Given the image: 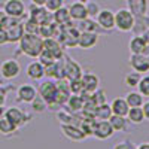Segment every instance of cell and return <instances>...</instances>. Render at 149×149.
Here are the masks:
<instances>
[{
  "mask_svg": "<svg viewBox=\"0 0 149 149\" xmlns=\"http://www.w3.org/2000/svg\"><path fill=\"white\" fill-rule=\"evenodd\" d=\"M19 52L29 58H37L43 49V39L39 34H30L24 33L22 37L18 40Z\"/></svg>",
  "mask_w": 149,
  "mask_h": 149,
  "instance_id": "1",
  "label": "cell"
},
{
  "mask_svg": "<svg viewBox=\"0 0 149 149\" xmlns=\"http://www.w3.org/2000/svg\"><path fill=\"white\" fill-rule=\"evenodd\" d=\"M136 26V17L130 9H118L115 12V29L122 33H128L134 30Z\"/></svg>",
  "mask_w": 149,
  "mask_h": 149,
  "instance_id": "2",
  "label": "cell"
},
{
  "mask_svg": "<svg viewBox=\"0 0 149 149\" xmlns=\"http://www.w3.org/2000/svg\"><path fill=\"white\" fill-rule=\"evenodd\" d=\"M55 94H57V84L52 79L43 81L37 88V95L48 104V109H52L55 103Z\"/></svg>",
  "mask_w": 149,
  "mask_h": 149,
  "instance_id": "3",
  "label": "cell"
},
{
  "mask_svg": "<svg viewBox=\"0 0 149 149\" xmlns=\"http://www.w3.org/2000/svg\"><path fill=\"white\" fill-rule=\"evenodd\" d=\"M3 116H6L17 128H21V127H24V125H27V124L31 121V115L27 113V112H24L22 109L17 107V106L8 107V109L3 112Z\"/></svg>",
  "mask_w": 149,
  "mask_h": 149,
  "instance_id": "4",
  "label": "cell"
},
{
  "mask_svg": "<svg viewBox=\"0 0 149 149\" xmlns=\"http://www.w3.org/2000/svg\"><path fill=\"white\" fill-rule=\"evenodd\" d=\"M3 29L8 33V40L9 43H18V40L24 34V27H22V19H17V18H10L8 17Z\"/></svg>",
  "mask_w": 149,
  "mask_h": 149,
  "instance_id": "5",
  "label": "cell"
},
{
  "mask_svg": "<svg viewBox=\"0 0 149 149\" xmlns=\"http://www.w3.org/2000/svg\"><path fill=\"white\" fill-rule=\"evenodd\" d=\"M81 81H82L84 90H82V93H81L79 95L82 97V100H86V98H90L91 94H93L97 88H100V86H98V84H100V79H98V76H97L95 73H91V72L82 73Z\"/></svg>",
  "mask_w": 149,
  "mask_h": 149,
  "instance_id": "6",
  "label": "cell"
},
{
  "mask_svg": "<svg viewBox=\"0 0 149 149\" xmlns=\"http://www.w3.org/2000/svg\"><path fill=\"white\" fill-rule=\"evenodd\" d=\"M21 73V64L18 63L17 58H9L5 60L0 64V76L5 81H14L19 76Z\"/></svg>",
  "mask_w": 149,
  "mask_h": 149,
  "instance_id": "7",
  "label": "cell"
},
{
  "mask_svg": "<svg viewBox=\"0 0 149 149\" xmlns=\"http://www.w3.org/2000/svg\"><path fill=\"white\" fill-rule=\"evenodd\" d=\"M61 63H63V72H64V78L67 81H73V79H79L82 76V67L79 66V63H76L73 58H70L69 55H63L61 58Z\"/></svg>",
  "mask_w": 149,
  "mask_h": 149,
  "instance_id": "8",
  "label": "cell"
},
{
  "mask_svg": "<svg viewBox=\"0 0 149 149\" xmlns=\"http://www.w3.org/2000/svg\"><path fill=\"white\" fill-rule=\"evenodd\" d=\"M3 10L10 18L22 19L24 17H27V8L22 0H6L3 3Z\"/></svg>",
  "mask_w": 149,
  "mask_h": 149,
  "instance_id": "9",
  "label": "cell"
},
{
  "mask_svg": "<svg viewBox=\"0 0 149 149\" xmlns=\"http://www.w3.org/2000/svg\"><path fill=\"white\" fill-rule=\"evenodd\" d=\"M115 134V130L112 128L110 122L107 119L103 121H95L94 127H93V137L98 139V140H107L112 136Z\"/></svg>",
  "mask_w": 149,
  "mask_h": 149,
  "instance_id": "10",
  "label": "cell"
},
{
  "mask_svg": "<svg viewBox=\"0 0 149 149\" xmlns=\"http://www.w3.org/2000/svg\"><path fill=\"white\" fill-rule=\"evenodd\" d=\"M94 19L104 31H112L115 29V12L110 9H100Z\"/></svg>",
  "mask_w": 149,
  "mask_h": 149,
  "instance_id": "11",
  "label": "cell"
},
{
  "mask_svg": "<svg viewBox=\"0 0 149 149\" xmlns=\"http://www.w3.org/2000/svg\"><path fill=\"white\" fill-rule=\"evenodd\" d=\"M27 17L33 18L37 24H48V22H52V15L51 12H48L45 9V6H37V5H33L29 8V12H27Z\"/></svg>",
  "mask_w": 149,
  "mask_h": 149,
  "instance_id": "12",
  "label": "cell"
},
{
  "mask_svg": "<svg viewBox=\"0 0 149 149\" xmlns=\"http://www.w3.org/2000/svg\"><path fill=\"white\" fill-rule=\"evenodd\" d=\"M60 130H61L64 137H67L72 142H82L86 139L85 133L76 124H60Z\"/></svg>",
  "mask_w": 149,
  "mask_h": 149,
  "instance_id": "13",
  "label": "cell"
},
{
  "mask_svg": "<svg viewBox=\"0 0 149 149\" xmlns=\"http://www.w3.org/2000/svg\"><path fill=\"white\" fill-rule=\"evenodd\" d=\"M128 64L134 72L145 74L149 72V57L145 54H131Z\"/></svg>",
  "mask_w": 149,
  "mask_h": 149,
  "instance_id": "14",
  "label": "cell"
},
{
  "mask_svg": "<svg viewBox=\"0 0 149 149\" xmlns=\"http://www.w3.org/2000/svg\"><path fill=\"white\" fill-rule=\"evenodd\" d=\"M55 84H57V94H55V103H54V106L55 104L57 106H64L66 102H67V98H69V95L72 94L70 88H69V81L67 79H58V81H55Z\"/></svg>",
  "mask_w": 149,
  "mask_h": 149,
  "instance_id": "15",
  "label": "cell"
},
{
  "mask_svg": "<svg viewBox=\"0 0 149 149\" xmlns=\"http://www.w3.org/2000/svg\"><path fill=\"white\" fill-rule=\"evenodd\" d=\"M37 97V90L36 86L30 85V84H24L19 85L17 90V100L21 103H31L34 98Z\"/></svg>",
  "mask_w": 149,
  "mask_h": 149,
  "instance_id": "16",
  "label": "cell"
},
{
  "mask_svg": "<svg viewBox=\"0 0 149 149\" xmlns=\"http://www.w3.org/2000/svg\"><path fill=\"white\" fill-rule=\"evenodd\" d=\"M26 74H27V78L31 79V81H42L45 78V66L40 63L39 60L34 58V61H30V63L27 64Z\"/></svg>",
  "mask_w": 149,
  "mask_h": 149,
  "instance_id": "17",
  "label": "cell"
},
{
  "mask_svg": "<svg viewBox=\"0 0 149 149\" xmlns=\"http://www.w3.org/2000/svg\"><path fill=\"white\" fill-rule=\"evenodd\" d=\"M100 34L94 31H81L78 37V48L81 49H91L98 43Z\"/></svg>",
  "mask_w": 149,
  "mask_h": 149,
  "instance_id": "18",
  "label": "cell"
},
{
  "mask_svg": "<svg viewBox=\"0 0 149 149\" xmlns=\"http://www.w3.org/2000/svg\"><path fill=\"white\" fill-rule=\"evenodd\" d=\"M43 49L49 51L57 60H61L64 55V51H63L64 48L60 45L57 37H46V39H43Z\"/></svg>",
  "mask_w": 149,
  "mask_h": 149,
  "instance_id": "19",
  "label": "cell"
},
{
  "mask_svg": "<svg viewBox=\"0 0 149 149\" xmlns=\"http://www.w3.org/2000/svg\"><path fill=\"white\" fill-rule=\"evenodd\" d=\"M69 8V14H70V18L72 19H74V21H82V19H85V18H88V14H86V8H85V5L84 3H81V2H73L70 6H67Z\"/></svg>",
  "mask_w": 149,
  "mask_h": 149,
  "instance_id": "20",
  "label": "cell"
},
{
  "mask_svg": "<svg viewBox=\"0 0 149 149\" xmlns=\"http://www.w3.org/2000/svg\"><path fill=\"white\" fill-rule=\"evenodd\" d=\"M110 109L113 115H119V116H127V112L130 109L128 103L125 102L124 97H115L110 103Z\"/></svg>",
  "mask_w": 149,
  "mask_h": 149,
  "instance_id": "21",
  "label": "cell"
},
{
  "mask_svg": "<svg viewBox=\"0 0 149 149\" xmlns=\"http://www.w3.org/2000/svg\"><path fill=\"white\" fill-rule=\"evenodd\" d=\"M107 121L110 122V125H112V128L115 130V133L116 131H121V133H127L128 131L130 122H128V119L125 116H119V115H113V113H112Z\"/></svg>",
  "mask_w": 149,
  "mask_h": 149,
  "instance_id": "22",
  "label": "cell"
},
{
  "mask_svg": "<svg viewBox=\"0 0 149 149\" xmlns=\"http://www.w3.org/2000/svg\"><path fill=\"white\" fill-rule=\"evenodd\" d=\"M52 21L55 24H58V26H66V24H70L72 18H70V14H69V8L61 6L57 10H54L52 12Z\"/></svg>",
  "mask_w": 149,
  "mask_h": 149,
  "instance_id": "23",
  "label": "cell"
},
{
  "mask_svg": "<svg viewBox=\"0 0 149 149\" xmlns=\"http://www.w3.org/2000/svg\"><path fill=\"white\" fill-rule=\"evenodd\" d=\"M76 29L79 30V31H94V33H98L100 34V31H104L103 29H100V26L95 22V19L94 18H85V19H82V21H78V24H76Z\"/></svg>",
  "mask_w": 149,
  "mask_h": 149,
  "instance_id": "24",
  "label": "cell"
},
{
  "mask_svg": "<svg viewBox=\"0 0 149 149\" xmlns=\"http://www.w3.org/2000/svg\"><path fill=\"white\" fill-rule=\"evenodd\" d=\"M64 106L67 107V110L73 112V113H79L84 107V100L79 94H70Z\"/></svg>",
  "mask_w": 149,
  "mask_h": 149,
  "instance_id": "25",
  "label": "cell"
},
{
  "mask_svg": "<svg viewBox=\"0 0 149 149\" xmlns=\"http://www.w3.org/2000/svg\"><path fill=\"white\" fill-rule=\"evenodd\" d=\"M146 42H145V39L140 36V34H137V36H134V37H131V40L128 42V49H130V54H143V51H145V48H146Z\"/></svg>",
  "mask_w": 149,
  "mask_h": 149,
  "instance_id": "26",
  "label": "cell"
},
{
  "mask_svg": "<svg viewBox=\"0 0 149 149\" xmlns=\"http://www.w3.org/2000/svg\"><path fill=\"white\" fill-rule=\"evenodd\" d=\"M125 118L128 119L130 124H133V125H139V124H142V122L145 121L142 107H130Z\"/></svg>",
  "mask_w": 149,
  "mask_h": 149,
  "instance_id": "27",
  "label": "cell"
},
{
  "mask_svg": "<svg viewBox=\"0 0 149 149\" xmlns=\"http://www.w3.org/2000/svg\"><path fill=\"white\" fill-rule=\"evenodd\" d=\"M110 115H112V109H110V104H107V103H102V104L95 106L94 113H93V116H94L97 121L109 119Z\"/></svg>",
  "mask_w": 149,
  "mask_h": 149,
  "instance_id": "28",
  "label": "cell"
},
{
  "mask_svg": "<svg viewBox=\"0 0 149 149\" xmlns=\"http://www.w3.org/2000/svg\"><path fill=\"white\" fill-rule=\"evenodd\" d=\"M124 98H125V102L128 103L130 107H140L145 102V97L139 91H134V90H131Z\"/></svg>",
  "mask_w": 149,
  "mask_h": 149,
  "instance_id": "29",
  "label": "cell"
},
{
  "mask_svg": "<svg viewBox=\"0 0 149 149\" xmlns=\"http://www.w3.org/2000/svg\"><path fill=\"white\" fill-rule=\"evenodd\" d=\"M57 119H58L60 124H76L73 119H79V118L76 116V113H73V112L64 109V110L57 112Z\"/></svg>",
  "mask_w": 149,
  "mask_h": 149,
  "instance_id": "30",
  "label": "cell"
},
{
  "mask_svg": "<svg viewBox=\"0 0 149 149\" xmlns=\"http://www.w3.org/2000/svg\"><path fill=\"white\" fill-rule=\"evenodd\" d=\"M140 78H142V74L140 73H137V72H130V73H127L125 76H124V84H125V86H128V88H131V90H134L136 86H137V84H139V81H140Z\"/></svg>",
  "mask_w": 149,
  "mask_h": 149,
  "instance_id": "31",
  "label": "cell"
},
{
  "mask_svg": "<svg viewBox=\"0 0 149 149\" xmlns=\"http://www.w3.org/2000/svg\"><path fill=\"white\" fill-rule=\"evenodd\" d=\"M18 128L12 124L6 116H0V134H5V136H8V134H12L14 131H17Z\"/></svg>",
  "mask_w": 149,
  "mask_h": 149,
  "instance_id": "32",
  "label": "cell"
},
{
  "mask_svg": "<svg viewBox=\"0 0 149 149\" xmlns=\"http://www.w3.org/2000/svg\"><path fill=\"white\" fill-rule=\"evenodd\" d=\"M22 27H24V33H30V34L39 33V24L30 17H27L26 21H22Z\"/></svg>",
  "mask_w": 149,
  "mask_h": 149,
  "instance_id": "33",
  "label": "cell"
},
{
  "mask_svg": "<svg viewBox=\"0 0 149 149\" xmlns=\"http://www.w3.org/2000/svg\"><path fill=\"white\" fill-rule=\"evenodd\" d=\"M137 91L143 95V97H149V74H142V78H140V81H139V84H137Z\"/></svg>",
  "mask_w": 149,
  "mask_h": 149,
  "instance_id": "34",
  "label": "cell"
},
{
  "mask_svg": "<svg viewBox=\"0 0 149 149\" xmlns=\"http://www.w3.org/2000/svg\"><path fill=\"white\" fill-rule=\"evenodd\" d=\"M37 60L40 61V63L46 67V66H49V64H52V63H55L57 61V58L49 52V51H46V49H42V52L39 54V57H37Z\"/></svg>",
  "mask_w": 149,
  "mask_h": 149,
  "instance_id": "35",
  "label": "cell"
},
{
  "mask_svg": "<svg viewBox=\"0 0 149 149\" xmlns=\"http://www.w3.org/2000/svg\"><path fill=\"white\" fill-rule=\"evenodd\" d=\"M31 104V109H33V112H36V113H43L45 110H48V104L42 100V98L37 95L34 100L30 103Z\"/></svg>",
  "mask_w": 149,
  "mask_h": 149,
  "instance_id": "36",
  "label": "cell"
},
{
  "mask_svg": "<svg viewBox=\"0 0 149 149\" xmlns=\"http://www.w3.org/2000/svg\"><path fill=\"white\" fill-rule=\"evenodd\" d=\"M85 8H86V14H88L90 18H95L97 14L100 12V5H98L97 2H94V0H90V2L85 3Z\"/></svg>",
  "mask_w": 149,
  "mask_h": 149,
  "instance_id": "37",
  "label": "cell"
},
{
  "mask_svg": "<svg viewBox=\"0 0 149 149\" xmlns=\"http://www.w3.org/2000/svg\"><path fill=\"white\" fill-rule=\"evenodd\" d=\"M91 100L95 103V106L102 104V103H106V93H104V90L97 88V90L91 94Z\"/></svg>",
  "mask_w": 149,
  "mask_h": 149,
  "instance_id": "38",
  "label": "cell"
},
{
  "mask_svg": "<svg viewBox=\"0 0 149 149\" xmlns=\"http://www.w3.org/2000/svg\"><path fill=\"white\" fill-rule=\"evenodd\" d=\"M43 6H45V9L48 12H51V14H52V12L57 10L58 8L64 6V0H46Z\"/></svg>",
  "mask_w": 149,
  "mask_h": 149,
  "instance_id": "39",
  "label": "cell"
},
{
  "mask_svg": "<svg viewBox=\"0 0 149 149\" xmlns=\"http://www.w3.org/2000/svg\"><path fill=\"white\" fill-rule=\"evenodd\" d=\"M69 88H70V93H72V94H81V93H82V90H84L81 78H79V79L69 81Z\"/></svg>",
  "mask_w": 149,
  "mask_h": 149,
  "instance_id": "40",
  "label": "cell"
},
{
  "mask_svg": "<svg viewBox=\"0 0 149 149\" xmlns=\"http://www.w3.org/2000/svg\"><path fill=\"white\" fill-rule=\"evenodd\" d=\"M112 149H137V146H136L131 140H128V139H125V140H121V142H118Z\"/></svg>",
  "mask_w": 149,
  "mask_h": 149,
  "instance_id": "41",
  "label": "cell"
},
{
  "mask_svg": "<svg viewBox=\"0 0 149 149\" xmlns=\"http://www.w3.org/2000/svg\"><path fill=\"white\" fill-rule=\"evenodd\" d=\"M12 86L9 85L8 88H5V86H0V107H2L6 102V94H8V90H10Z\"/></svg>",
  "mask_w": 149,
  "mask_h": 149,
  "instance_id": "42",
  "label": "cell"
},
{
  "mask_svg": "<svg viewBox=\"0 0 149 149\" xmlns=\"http://www.w3.org/2000/svg\"><path fill=\"white\" fill-rule=\"evenodd\" d=\"M6 43H9V40H8V33H6V30H5L3 27H0V46H3V45H6Z\"/></svg>",
  "mask_w": 149,
  "mask_h": 149,
  "instance_id": "43",
  "label": "cell"
},
{
  "mask_svg": "<svg viewBox=\"0 0 149 149\" xmlns=\"http://www.w3.org/2000/svg\"><path fill=\"white\" fill-rule=\"evenodd\" d=\"M142 110H143V116H145V121H149V100L143 102V104L140 106Z\"/></svg>",
  "mask_w": 149,
  "mask_h": 149,
  "instance_id": "44",
  "label": "cell"
},
{
  "mask_svg": "<svg viewBox=\"0 0 149 149\" xmlns=\"http://www.w3.org/2000/svg\"><path fill=\"white\" fill-rule=\"evenodd\" d=\"M6 19H8V15L5 14V10H3V9H0V27H3V26H5Z\"/></svg>",
  "mask_w": 149,
  "mask_h": 149,
  "instance_id": "45",
  "label": "cell"
},
{
  "mask_svg": "<svg viewBox=\"0 0 149 149\" xmlns=\"http://www.w3.org/2000/svg\"><path fill=\"white\" fill-rule=\"evenodd\" d=\"M30 2H31L33 5H37V6H43L46 0H30Z\"/></svg>",
  "mask_w": 149,
  "mask_h": 149,
  "instance_id": "46",
  "label": "cell"
},
{
  "mask_svg": "<svg viewBox=\"0 0 149 149\" xmlns=\"http://www.w3.org/2000/svg\"><path fill=\"white\" fill-rule=\"evenodd\" d=\"M140 36H142L143 39H145V42H146V43L149 45V29H148V30H146V31H145L143 34H140Z\"/></svg>",
  "mask_w": 149,
  "mask_h": 149,
  "instance_id": "47",
  "label": "cell"
},
{
  "mask_svg": "<svg viewBox=\"0 0 149 149\" xmlns=\"http://www.w3.org/2000/svg\"><path fill=\"white\" fill-rule=\"evenodd\" d=\"M137 149H149V142H143L137 146Z\"/></svg>",
  "mask_w": 149,
  "mask_h": 149,
  "instance_id": "48",
  "label": "cell"
},
{
  "mask_svg": "<svg viewBox=\"0 0 149 149\" xmlns=\"http://www.w3.org/2000/svg\"><path fill=\"white\" fill-rule=\"evenodd\" d=\"M78 2H81V3H84V5H85L86 2H90V0H78Z\"/></svg>",
  "mask_w": 149,
  "mask_h": 149,
  "instance_id": "49",
  "label": "cell"
},
{
  "mask_svg": "<svg viewBox=\"0 0 149 149\" xmlns=\"http://www.w3.org/2000/svg\"><path fill=\"white\" fill-rule=\"evenodd\" d=\"M148 57H149V55H148Z\"/></svg>",
  "mask_w": 149,
  "mask_h": 149,
  "instance_id": "50",
  "label": "cell"
}]
</instances>
